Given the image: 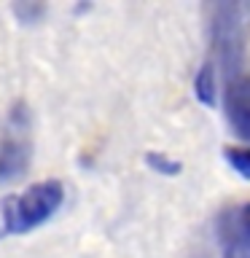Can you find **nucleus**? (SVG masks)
I'll list each match as a JSON object with an SVG mask.
<instances>
[{
    "label": "nucleus",
    "instance_id": "obj_5",
    "mask_svg": "<svg viewBox=\"0 0 250 258\" xmlns=\"http://www.w3.org/2000/svg\"><path fill=\"white\" fill-rule=\"evenodd\" d=\"M226 159L242 177H250V148H226Z\"/></svg>",
    "mask_w": 250,
    "mask_h": 258
},
{
    "label": "nucleus",
    "instance_id": "obj_2",
    "mask_svg": "<svg viewBox=\"0 0 250 258\" xmlns=\"http://www.w3.org/2000/svg\"><path fill=\"white\" fill-rule=\"evenodd\" d=\"M24 129H27V124L22 126L11 124V129L0 140V183L19 177L30 161V143H27Z\"/></svg>",
    "mask_w": 250,
    "mask_h": 258
},
{
    "label": "nucleus",
    "instance_id": "obj_6",
    "mask_svg": "<svg viewBox=\"0 0 250 258\" xmlns=\"http://www.w3.org/2000/svg\"><path fill=\"white\" fill-rule=\"evenodd\" d=\"M148 164L153 169H159V172H164V175H177L180 172V164L172 159H167V156H161V153H148Z\"/></svg>",
    "mask_w": 250,
    "mask_h": 258
},
{
    "label": "nucleus",
    "instance_id": "obj_1",
    "mask_svg": "<svg viewBox=\"0 0 250 258\" xmlns=\"http://www.w3.org/2000/svg\"><path fill=\"white\" fill-rule=\"evenodd\" d=\"M65 199V188L59 180L32 183L19 197L0 199V237L8 234H27L46 223Z\"/></svg>",
    "mask_w": 250,
    "mask_h": 258
},
{
    "label": "nucleus",
    "instance_id": "obj_3",
    "mask_svg": "<svg viewBox=\"0 0 250 258\" xmlns=\"http://www.w3.org/2000/svg\"><path fill=\"white\" fill-rule=\"evenodd\" d=\"M223 110L229 116V124L237 129V135L250 140V78L237 81L226 89Z\"/></svg>",
    "mask_w": 250,
    "mask_h": 258
},
{
    "label": "nucleus",
    "instance_id": "obj_4",
    "mask_svg": "<svg viewBox=\"0 0 250 258\" xmlns=\"http://www.w3.org/2000/svg\"><path fill=\"white\" fill-rule=\"evenodd\" d=\"M197 97L205 105H215V73L210 64H205L197 76Z\"/></svg>",
    "mask_w": 250,
    "mask_h": 258
}]
</instances>
